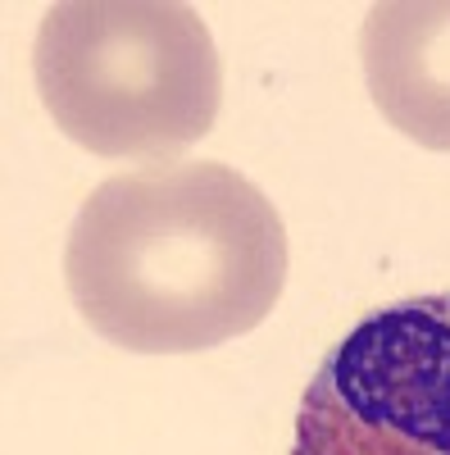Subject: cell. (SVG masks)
I'll return each mask as SVG.
<instances>
[{
	"mask_svg": "<svg viewBox=\"0 0 450 455\" xmlns=\"http://www.w3.org/2000/svg\"><path fill=\"white\" fill-rule=\"evenodd\" d=\"M291 455H450V296L396 300L336 341Z\"/></svg>",
	"mask_w": 450,
	"mask_h": 455,
	"instance_id": "cell-3",
	"label": "cell"
},
{
	"mask_svg": "<svg viewBox=\"0 0 450 455\" xmlns=\"http://www.w3.org/2000/svg\"><path fill=\"white\" fill-rule=\"evenodd\" d=\"M32 78L55 128L100 160L169 164L223 105L214 36L178 0H59L36 28Z\"/></svg>",
	"mask_w": 450,
	"mask_h": 455,
	"instance_id": "cell-2",
	"label": "cell"
},
{
	"mask_svg": "<svg viewBox=\"0 0 450 455\" xmlns=\"http://www.w3.org/2000/svg\"><path fill=\"white\" fill-rule=\"evenodd\" d=\"M359 60L383 119L428 150H450V0L368 5Z\"/></svg>",
	"mask_w": 450,
	"mask_h": 455,
	"instance_id": "cell-4",
	"label": "cell"
},
{
	"mask_svg": "<svg viewBox=\"0 0 450 455\" xmlns=\"http://www.w3.org/2000/svg\"><path fill=\"white\" fill-rule=\"evenodd\" d=\"M64 283L105 341L192 355L269 319L287 287V228L233 164H141L83 201Z\"/></svg>",
	"mask_w": 450,
	"mask_h": 455,
	"instance_id": "cell-1",
	"label": "cell"
}]
</instances>
